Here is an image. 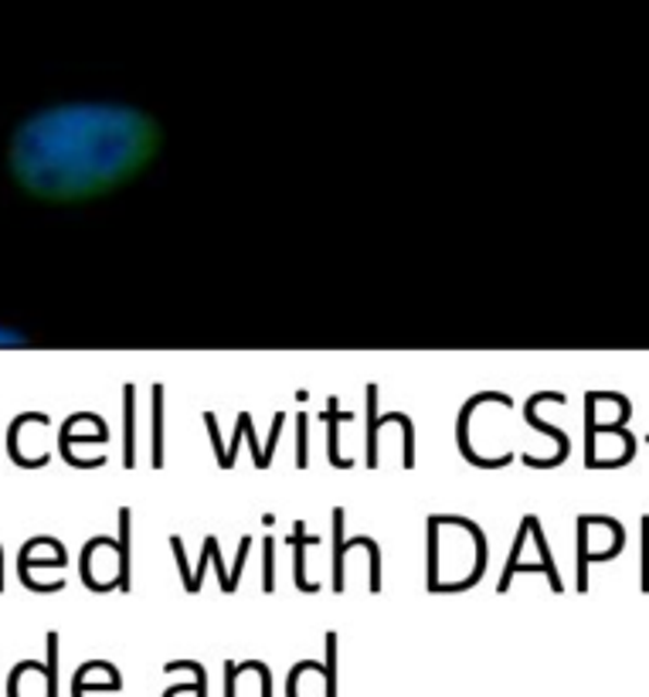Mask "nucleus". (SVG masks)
<instances>
[{
  "instance_id": "1",
  "label": "nucleus",
  "mask_w": 649,
  "mask_h": 697,
  "mask_svg": "<svg viewBox=\"0 0 649 697\" xmlns=\"http://www.w3.org/2000/svg\"><path fill=\"white\" fill-rule=\"evenodd\" d=\"M163 130L126 102H62L27 117L11 139L14 181L45 201H89L157 160Z\"/></svg>"
}]
</instances>
